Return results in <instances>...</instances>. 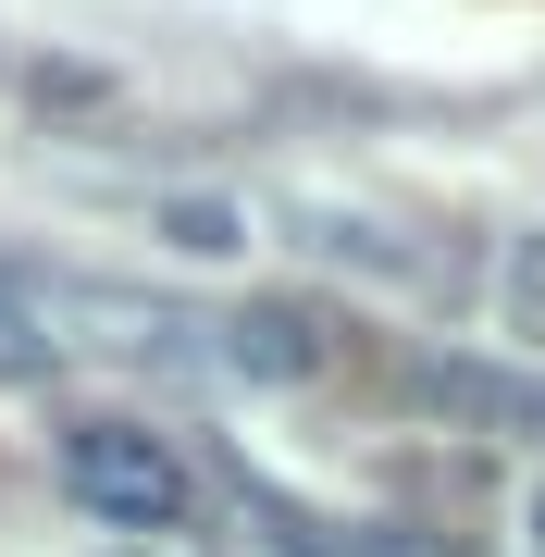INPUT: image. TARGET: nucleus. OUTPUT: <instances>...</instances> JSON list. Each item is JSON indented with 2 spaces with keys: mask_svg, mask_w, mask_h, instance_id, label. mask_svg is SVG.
<instances>
[{
  "mask_svg": "<svg viewBox=\"0 0 545 557\" xmlns=\"http://www.w3.org/2000/svg\"><path fill=\"white\" fill-rule=\"evenodd\" d=\"M62 496L100 520V533H174V520L199 508V471H186L149 421L87 409V421H62Z\"/></svg>",
  "mask_w": 545,
  "mask_h": 557,
  "instance_id": "nucleus-1",
  "label": "nucleus"
},
{
  "mask_svg": "<svg viewBox=\"0 0 545 557\" xmlns=\"http://www.w3.org/2000/svg\"><path fill=\"white\" fill-rule=\"evenodd\" d=\"M211 359H223V372H248V384H310L335 347H323V310H298V298H261V310L211 322Z\"/></svg>",
  "mask_w": 545,
  "mask_h": 557,
  "instance_id": "nucleus-2",
  "label": "nucleus"
},
{
  "mask_svg": "<svg viewBox=\"0 0 545 557\" xmlns=\"http://www.w3.org/2000/svg\"><path fill=\"white\" fill-rule=\"evenodd\" d=\"M409 397L422 409H459V421H508V434H545V384L508 372V359H409Z\"/></svg>",
  "mask_w": 545,
  "mask_h": 557,
  "instance_id": "nucleus-3",
  "label": "nucleus"
},
{
  "mask_svg": "<svg viewBox=\"0 0 545 557\" xmlns=\"http://www.w3.org/2000/svg\"><path fill=\"white\" fill-rule=\"evenodd\" d=\"M50 359H62V335L38 322V298H25L13 273H0V384H38Z\"/></svg>",
  "mask_w": 545,
  "mask_h": 557,
  "instance_id": "nucleus-4",
  "label": "nucleus"
},
{
  "mask_svg": "<svg viewBox=\"0 0 545 557\" xmlns=\"http://www.w3.org/2000/svg\"><path fill=\"white\" fill-rule=\"evenodd\" d=\"M162 236H174L186 260H236V248H248V223L223 211V199H174V211H162Z\"/></svg>",
  "mask_w": 545,
  "mask_h": 557,
  "instance_id": "nucleus-5",
  "label": "nucleus"
},
{
  "mask_svg": "<svg viewBox=\"0 0 545 557\" xmlns=\"http://www.w3.org/2000/svg\"><path fill=\"white\" fill-rule=\"evenodd\" d=\"M508 310H521V322H533V335H545V236H533L521 260H508Z\"/></svg>",
  "mask_w": 545,
  "mask_h": 557,
  "instance_id": "nucleus-6",
  "label": "nucleus"
},
{
  "mask_svg": "<svg viewBox=\"0 0 545 557\" xmlns=\"http://www.w3.org/2000/svg\"><path fill=\"white\" fill-rule=\"evenodd\" d=\"M521 520H533V545H545V483H533V508H521Z\"/></svg>",
  "mask_w": 545,
  "mask_h": 557,
  "instance_id": "nucleus-7",
  "label": "nucleus"
},
{
  "mask_svg": "<svg viewBox=\"0 0 545 557\" xmlns=\"http://www.w3.org/2000/svg\"><path fill=\"white\" fill-rule=\"evenodd\" d=\"M124 557H137V545H124Z\"/></svg>",
  "mask_w": 545,
  "mask_h": 557,
  "instance_id": "nucleus-8",
  "label": "nucleus"
}]
</instances>
